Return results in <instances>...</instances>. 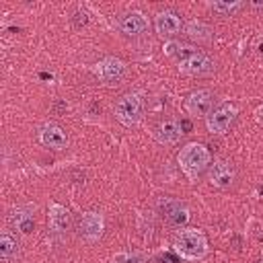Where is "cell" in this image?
<instances>
[{"instance_id":"obj_9","label":"cell","mask_w":263,"mask_h":263,"mask_svg":"<svg viewBox=\"0 0 263 263\" xmlns=\"http://www.w3.org/2000/svg\"><path fill=\"white\" fill-rule=\"evenodd\" d=\"M103 228L105 220L99 212H84L78 220V234L88 242H97L103 236Z\"/></svg>"},{"instance_id":"obj_7","label":"cell","mask_w":263,"mask_h":263,"mask_svg":"<svg viewBox=\"0 0 263 263\" xmlns=\"http://www.w3.org/2000/svg\"><path fill=\"white\" fill-rule=\"evenodd\" d=\"M208 181L216 189H230L234 185V181H236V171L228 160L218 158L208 168Z\"/></svg>"},{"instance_id":"obj_20","label":"cell","mask_w":263,"mask_h":263,"mask_svg":"<svg viewBox=\"0 0 263 263\" xmlns=\"http://www.w3.org/2000/svg\"><path fill=\"white\" fill-rule=\"evenodd\" d=\"M86 21H88V18H86V12H84V10H78V12L74 14V25H76V27L86 25Z\"/></svg>"},{"instance_id":"obj_16","label":"cell","mask_w":263,"mask_h":263,"mask_svg":"<svg viewBox=\"0 0 263 263\" xmlns=\"http://www.w3.org/2000/svg\"><path fill=\"white\" fill-rule=\"evenodd\" d=\"M181 134H183V129H181V125H179L175 119H162V121L154 127L156 140H158L160 144H166V146L177 144L179 138H181Z\"/></svg>"},{"instance_id":"obj_4","label":"cell","mask_w":263,"mask_h":263,"mask_svg":"<svg viewBox=\"0 0 263 263\" xmlns=\"http://www.w3.org/2000/svg\"><path fill=\"white\" fill-rule=\"evenodd\" d=\"M144 113V99L140 92H125L117 99L115 107H113V115L115 119L123 125V127H134L140 123Z\"/></svg>"},{"instance_id":"obj_6","label":"cell","mask_w":263,"mask_h":263,"mask_svg":"<svg viewBox=\"0 0 263 263\" xmlns=\"http://www.w3.org/2000/svg\"><path fill=\"white\" fill-rule=\"evenodd\" d=\"M125 70H127V68H125V62L119 60V58H113V55L103 58V60L95 66L97 78H99L103 84H107V86L119 84V82L123 80V76H125Z\"/></svg>"},{"instance_id":"obj_2","label":"cell","mask_w":263,"mask_h":263,"mask_svg":"<svg viewBox=\"0 0 263 263\" xmlns=\"http://www.w3.org/2000/svg\"><path fill=\"white\" fill-rule=\"evenodd\" d=\"M177 162H179V168L183 171V175L189 181H197V177L205 168H210V164H212V152L201 142H189V144H185L179 150Z\"/></svg>"},{"instance_id":"obj_21","label":"cell","mask_w":263,"mask_h":263,"mask_svg":"<svg viewBox=\"0 0 263 263\" xmlns=\"http://www.w3.org/2000/svg\"><path fill=\"white\" fill-rule=\"evenodd\" d=\"M261 263H263V261H261Z\"/></svg>"},{"instance_id":"obj_13","label":"cell","mask_w":263,"mask_h":263,"mask_svg":"<svg viewBox=\"0 0 263 263\" xmlns=\"http://www.w3.org/2000/svg\"><path fill=\"white\" fill-rule=\"evenodd\" d=\"M154 27H156L158 37L166 39V37H173V35H177L181 31V18L173 10H162L154 18Z\"/></svg>"},{"instance_id":"obj_19","label":"cell","mask_w":263,"mask_h":263,"mask_svg":"<svg viewBox=\"0 0 263 263\" xmlns=\"http://www.w3.org/2000/svg\"><path fill=\"white\" fill-rule=\"evenodd\" d=\"M210 6L218 14H232L234 10H238L242 6V2H212Z\"/></svg>"},{"instance_id":"obj_10","label":"cell","mask_w":263,"mask_h":263,"mask_svg":"<svg viewBox=\"0 0 263 263\" xmlns=\"http://www.w3.org/2000/svg\"><path fill=\"white\" fill-rule=\"evenodd\" d=\"M158 208H160V212H162V218L168 222V224H173V226H183V224H187V220H189V210L185 208V203H181L179 199H175V197H164V199H160L158 201Z\"/></svg>"},{"instance_id":"obj_8","label":"cell","mask_w":263,"mask_h":263,"mask_svg":"<svg viewBox=\"0 0 263 263\" xmlns=\"http://www.w3.org/2000/svg\"><path fill=\"white\" fill-rule=\"evenodd\" d=\"M214 105V92L210 88H197L187 95L185 99V111L191 117H208Z\"/></svg>"},{"instance_id":"obj_5","label":"cell","mask_w":263,"mask_h":263,"mask_svg":"<svg viewBox=\"0 0 263 263\" xmlns=\"http://www.w3.org/2000/svg\"><path fill=\"white\" fill-rule=\"evenodd\" d=\"M236 115H238V107H236L234 103H220L218 107H214V109L208 113V117H205V127H208V132H212V134H226V132L232 127Z\"/></svg>"},{"instance_id":"obj_12","label":"cell","mask_w":263,"mask_h":263,"mask_svg":"<svg viewBox=\"0 0 263 263\" xmlns=\"http://www.w3.org/2000/svg\"><path fill=\"white\" fill-rule=\"evenodd\" d=\"M33 212L35 208L31 205H18V208H12L6 216L8 224L16 230H21L23 234H29L33 228H35V220H33Z\"/></svg>"},{"instance_id":"obj_3","label":"cell","mask_w":263,"mask_h":263,"mask_svg":"<svg viewBox=\"0 0 263 263\" xmlns=\"http://www.w3.org/2000/svg\"><path fill=\"white\" fill-rule=\"evenodd\" d=\"M173 249L181 259L187 261H199L210 251L205 234L197 228H179L173 238Z\"/></svg>"},{"instance_id":"obj_1","label":"cell","mask_w":263,"mask_h":263,"mask_svg":"<svg viewBox=\"0 0 263 263\" xmlns=\"http://www.w3.org/2000/svg\"><path fill=\"white\" fill-rule=\"evenodd\" d=\"M164 53L177 58V70L187 76H210L216 70V62L208 53L181 43H166Z\"/></svg>"},{"instance_id":"obj_17","label":"cell","mask_w":263,"mask_h":263,"mask_svg":"<svg viewBox=\"0 0 263 263\" xmlns=\"http://www.w3.org/2000/svg\"><path fill=\"white\" fill-rule=\"evenodd\" d=\"M185 35H187L191 41H195V43H210L214 31H212V27L205 25L203 21L191 18V21L185 25Z\"/></svg>"},{"instance_id":"obj_18","label":"cell","mask_w":263,"mask_h":263,"mask_svg":"<svg viewBox=\"0 0 263 263\" xmlns=\"http://www.w3.org/2000/svg\"><path fill=\"white\" fill-rule=\"evenodd\" d=\"M16 255H18V242H16V238H14L8 230H4V232L0 234V259H2L4 263H8V261H12Z\"/></svg>"},{"instance_id":"obj_15","label":"cell","mask_w":263,"mask_h":263,"mask_svg":"<svg viewBox=\"0 0 263 263\" xmlns=\"http://www.w3.org/2000/svg\"><path fill=\"white\" fill-rule=\"evenodd\" d=\"M119 29H121V33H125L127 37H138V35L146 33V29H148V18H146L142 12H138V10L127 12V14H123V16L119 18Z\"/></svg>"},{"instance_id":"obj_11","label":"cell","mask_w":263,"mask_h":263,"mask_svg":"<svg viewBox=\"0 0 263 263\" xmlns=\"http://www.w3.org/2000/svg\"><path fill=\"white\" fill-rule=\"evenodd\" d=\"M37 138H39V142H41L43 146L53 148V150H64V148L68 146V136H66V132H64L58 123H53V121H45V123L39 127Z\"/></svg>"},{"instance_id":"obj_14","label":"cell","mask_w":263,"mask_h":263,"mask_svg":"<svg viewBox=\"0 0 263 263\" xmlns=\"http://www.w3.org/2000/svg\"><path fill=\"white\" fill-rule=\"evenodd\" d=\"M47 224L53 232L58 234H64L70 230V224H72V214L68 208L60 205V203H51L49 205V214H47Z\"/></svg>"}]
</instances>
